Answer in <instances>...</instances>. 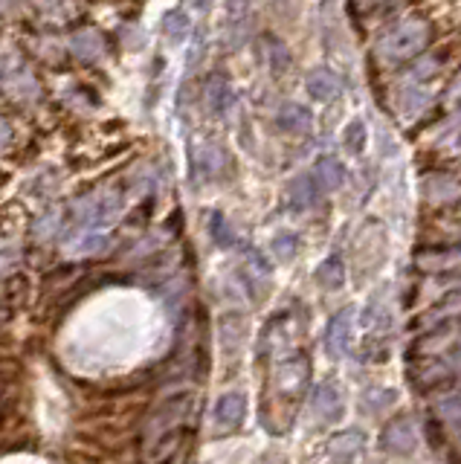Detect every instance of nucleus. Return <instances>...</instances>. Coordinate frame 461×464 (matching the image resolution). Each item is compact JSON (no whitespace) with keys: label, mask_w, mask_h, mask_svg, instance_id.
Instances as JSON below:
<instances>
[{"label":"nucleus","mask_w":461,"mask_h":464,"mask_svg":"<svg viewBox=\"0 0 461 464\" xmlns=\"http://www.w3.org/2000/svg\"><path fill=\"white\" fill-rule=\"evenodd\" d=\"M192 415H195L192 392H178V395L166 398L160 406H154L146 424H142V441H139L142 464H166L175 459L186 441V432L192 427Z\"/></svg>","instance_id":"nucleus-1"},{"label":"nucleus","mask_w":461,"mask_h":464,"mask_svg":"<svg viewBox=\"0 0 461 464\" xmlns=\"http://www.w3.org/2000/svg\"><path fill=\"white\" fill-rule=\"evenodd\" d=\"M308 374H311V362H308V357L302 354V352L279 360L276 369H273V374H270V392H267V398L296 406V401L305 395Z\"/></svg>","instance_id":"nucleus-2"},{"label":"nucleus","mask_w":461,"mask_h":464,"mask_svg":"<svg viewBox=\"0 0 461 464\" xmlns=\"http://www.w3.org/2000/svg\"><path fill=\"white\" fill-rule=\"evenodd\" d=\"M0 87H4V96L15 105H35L41 99V82L35 70L18 53H9L6 62L0 64Z\"/></svg>","instance_id":"nucleus-3"},{"label":"nucleus","mask_w":461,"mask_h":464,"mask_svg":"<svg viewBox=\"0 0 461 464\" xmlns=\"http://www.w3.org/2000/svg\"><path fill=\"white\" fill-rule=\"evenodd\" d=\"M429 44V26L418 18L400 21L398 26H392L380 41V53L392 62H407V58H415Z\"/></svg>","instance_id":"nucleus-4"},{"label":"nucleus","mask_w":461,"mask_h":464,"mask_svg":"<svg viewBox=\"0 0 461 464\" xmlns=\"http://www.w3.org/2000/svg\"><path fill=\"white\" fill-rule=\"evenodd\" d=\"M322 198H325V188L320 186L313 171H302L291 183H287V207H291L293 212H308Z\"/></svg>","instance_id":"nucleus-5"},{"label":"nucleus","mask_w":461,"mask_h":464,"mask_svg":"<svg viewBox=\"0 0 461 464\" xmlns=\"http://www.w3.org/2000/svg\"><path fill=\"white\" fill-rule=\"evenodd\" d=\"M67 47L76 55V62H82V64H99V62H105V55H108L105 35L99 33V29H91V26H84V29H79V33L70 35Z\"/></svg>","instance_id":"nucleus-6"},{"label":"nucleus","mask_w":461,"mask_h":464,"mask_svg":"<svg viewBox=\"0 0 461 464\" xmlns=\"http://www.w3.org/2000/svg\"><path fill=\"white\" fill-rule=\"evenodd\" d=\"M354 308H342L340 314H334V319L328 323L325 331V352L331 357H345L351 348V334H354Z\"/></svg>","instance_id":"nucleus-7"},{"label":"nucleus","mask_w":461,"mask_h":464,"mask_svg":"<svg viewBox=\"0 0 461 464\" xmlns=\"http://www.w3.org/2000/svg\"><path fill=\"white\" fill-rule=\"evenodd\" d=\"M244 415H247V398L241 392H226L221 401L215 403V430L218 432H233L241 427Z\"/></svg>","instance_id":"nucleus-8"},{"label":"nucleus","mask_w":461,"mask_h":464,"mask_svg":"<svg viewBox=\"0 0 461 464\" xmlns=\"http://www.w3.org/2000/svg\"><path fill=\"white\" fill-rule=\"evenodd\" d=\"M415 444L418 439H415V427L409 418H398L392 424H386V430L380 432V447L395 456H409Z\"/></svg>","instance_id":"nucleus-9"},{"label":"nucleus","mask_w":461,"mask_h":464,"mask_svg":"<svg viewBox=\"0 0 461 464\" xmlns=\"http://www.w3.org/2000/svg\"><path fill=\"white\" fill-rule=\"evenodd\" d=\"M311 412L316 420H322V424H328V420H337L342 415V392L325 381L313 389V398H311Z\"/></svg>","instance_id":"nucleus-10"},{"label":"nucleus","mask_w":461,"mask_h":464,"mask_svg":"<svg viewBox=\"0 0 461 464\" xmlns=\"http://www.w3.org/2000/svg\"><path fill=\"white\" fill-rule=\"evenodd\" d=\"M204 102H206V111L212 116L224 120V116L235 108V91H233V84H229L224 76H209L206 79V87H204Z\"/></svg>","instance_id":"nucleus-11"},{"label":"nucleus","mask_w":461,"mask_h":464,"mask_svg":"<svg viewBox=\"0 0 461 464\" xmlns=\"http://www.w3.org/2000/svg\"><path fill=\"white\" fill-rule=\"evenodd\" d=\"M276 128L282 134L302 137L313 128V113L305 105H299V102H284V105L276 111Z\"/></svg>","instance_id":"nucleus-12"},{"label":"nucleus","mask_w":461,"mask_h":464,"mask_svg":"<svg viewBox=\"0 0 461 464\" xmlns=\"http://www.w3.org/2000/svg\"><path fill=\"white\" fill-rule=\"evenodd\" d=\"M305 87H308V96L313 102H334L340 93H342V82L334 70H328V67H316L308 72V79H305Z\"/></svg>","instance_id":"nucleus-13"},{"label":"nucleus","mask_w":461,"mask_h":464,"mask_svg":"<svg viewBox=\"0 0 461 464\" xmlns=\"http://www.w3.org/2000/svg\"><path fill=\"white\" fill-rule=\"evenodd\" d=\"M418 267L427 273H441V270L461 273V244L458 246H436V250L418 253Z\"/></svg>","instance_id":"nucleus-14"},{"label":"nucleus","mask_w":461,"mask_h":464,"mask_svg":"<svg viewBox=\"0 0 461 464\" xmlns=\"http://www.w3.org/2000/svg\"><path fill=\"white\" fill-rule=\"evenodd\" d=\"M311 171L316 174V180H320V186L325 188V195L334 192V188H340L345 183V178H349L345 166L340 163L337 157H331V154H322L320 160H316Z\"/></svg>","instance_id":"nucleus-15"},{"label":"nucleus","mask_w":461,"mask_h":464,"mask_svg":"<svg viewBox=\"0 0 461 464\" xmlns=\"http://www.w3.org/2000/svg\"><path fill=\"white\" fill-rule=\"evenodd\" d=\"M262 47H264V58H267V67L276 72V76H282V72L291 70L293 64V55L291 50H287V44L276 35H264L262 38Z\"/></svg>","instance_id":"nucleus-16"},{"label":"nucleus","mask_w":461,"mask_h":464,"mask_svg":"<svg viewBox=\"0 0 461 464\" xmlns=\"http://www.w3.org/2000/svg\"><path fill=\"white\" fill-rule=\"evenodd\" d=\"M209 238L215 241V246H221V250H229V246L238 244L235 229L226 221L224 212H209Z\"/></svg>","instance_id":"nucleus-17"},{"label":"nucleus","mask_w":461,"mask_h":464,"mask_svg":"<svg viewBox=\"0 0 461 464\" xmlns=\"http://www.w3.org/2000/svg\"><path fill=\"white\" fill-rule=\"evenodd\" d=\"M313 279L320 282L325 290H337V287H342V282H345V267H342V258L340 256H328L320 267H316V273H313Z\"/></svg>","instance_id":"nucleus-18"},{"label":"nucleus","mask_w":461,"mask_h":464,"mask_svg":"<svg viewBox=\"0 0 461 464\" xmlns=\"http://www.w3.org/2000/svg\"><path fill=\"white\" fill-rule=\"evenodd\" d=\"M360 444H363V435H360L357 430H345L340 432L334 441H331V453H334V459H340L342 464L351 461L357 456Z\"/></svg>","instance_id":"nucleus-19"},{"label":"nucleus","mask_w":461,"mask_h":464,"mask_svg":"<svg viewBox=\"0 0 461 464\" xmlns=\"http://www.w3.org/2000/svg\"><path fill=\"white\" fill-rule=\"evenodd\" d=\"M163 33L168 35V41L180 44V41H186V35L192 33V21L186 18V12L171 9V12L163 14Z\"/></svg>","instance_id":"nucleus-20"},{"label":"nucleus","mask_w":461,"mask_h":464,"mask_svg":"<svg viewBox=\"0 0 461 464\" xmlns=\"http://www.w3.org/2000/svg\"><path fill=\"white\" fill-rule=\"evenodd\" d=\"M342 149L351 157H360L366 149V122L363 120H351L342 130Z\"/></svg>","instance_id":"nucleus-21"},{"label":"nucleus","mask_w":461,"mask_h":464,"mask_svg":"<svg viewBox=\"0 0 461 464\" xmlns=\"http://www.w3.org/2000/svg\"><path fill=\"white\" fill-rule=\"evenodd\" d=\"M270 250L279 261H291L299 250V238L293 236V232H279V236L270 241Z\"/></svg>","instance_id":"nucleus-22"},{"label":"nucleus","mask_w":461,"mask_h":464,"mask_svg":"<svg viewBox=\"0 0 461 464\" xmlns=\"http://www.w3.org/2000/svg\"><path fill=\"white\" fill-rule=\"evenodd\" d=\"M247 9H250V0H226V12L233 21H241L244 14H247Z\"/></svg>","instance_id":"nucleus-23"},{"label":"nucleus","mask_w":461,"mask_h":464,"mask_svg":"<svg viewBox=\"0 0 461 464\" xmlns=\"http://www.w3.org/2000/svg\"><path fill=\"white\" fill-rule=\"evenodd\" d=\"M9 140H12V130H9V125H6L4 120H0V151L6 149V145H9Z\"/></svg>","instance_id":"nucleus-24"},{"label":"nucleus","mask_w":461,"mask_h":464,"mask_svg":"<svg viewBox=\"0 0 461 464\" xmlns=\"http://www.w3.org/2000/svg\"><path fill=\"white\" fill-rule=\"evenodd\" d=\"M186 4H189L195 12H206L209 9V4H212V0H186Z\"/></svg>","instance_id":"nucleus-25"},{"label":"nucleus","mask_w":461,"mask_h":464,"mask_svg":"<svg viewBox=\"0 0 461 464\" xmlns=\"http://www.w3.org/2000/svg\"><path fill=\"white\" fill-rule=\"evenodd\" d=\"M6 265H9V261H6V256H4V253H0V276H4Z\"/></svg>","instance_id":"nucleus-26"}]
</instances>
